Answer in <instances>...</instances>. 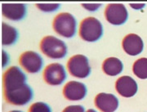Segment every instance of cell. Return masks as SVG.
<instances>
[{"label":"cell","mask_w":147,"mask_h":112,"mask_svg":"<svg viewBox=\"0 0 147 112\" xmlns=\"http://www.w3.org/2000/svg\"><path fill=\"white\" fill-rule=\"evenodd\" d=\"M66 77L65 69L60 63L49 64L43 70V80L51 86L61 85L66 80Z\"/></svg>","instance_id":"obj_6"},{"label":"cell","mask_w":147,"mask_h":112,"mask_svg":"<svg viewBox=\"0 0 147 112\" xmlns=\"http://www.w3.org/2000/svg\"><path fill=\"white\" fill-rule=\"evenodd\" d=\"M37 7L44 12H52L57 10L60 7V3H37Z\"/></svg>","instance_id":"obj_18"},{"label":"cell","mask_w":147,"mask_h":112,"mask_svg":"<svg viewBox=\"0 0 147 112\" xmlns=\"http://www.w3.org/2000/svg\"><path fill=\"white\" fill-rule=\"evenodd\" d=\"M96 107L101 112H115L119 107V100L114 94L100 92L94 100Z\"/></svg>","instance_id":"obj_10"},{"label":"cell","mask_w":147,"mask_h":112,"mask_svg":"<svg viewBox=\"0 0 147 112\" xmlns=\"http://www.w3.org/2000/svg\"><path fill=\"white\" fill-rule=\"evenodd\" d=\"M2 13L11 21H21L26 15V5L24 3H3Z\"/></svg>","instance_id":"obj_13"},{"label":"cell","mask_w":147,"mask_h":112,"mask_svg":"<svg viewBox=\"0 0 147 112\" xmlns=\"http://www.w3.org/2000/svg\"><path fill=\"white\" fill-rule=\"evenodd\" d=\"M130 6L135 9H140V8H142L145 6V4H131V3H130Z\"/></svg>","instance_id":"obj_22"},{"label":"cell","mask_w":147,"mask_h":112,"mask_svg":"<svg viewBox=\"0 0 147 112\" xmlns=\"http://www.w3.org/2000/svg\"><path fill=\"white\" fill-rule=\"evenodd\" d=\"M123 69V65L117 57L106 58L102 63V70L105 75L116 76L119 75Z\"/></svg>","instance_id":"obj_14"},{"label":"cell","mask_w":147,"mask_h":112,"mask_svg":"<svg viewBox=\"0 0 147 112\" xmlns=\"http://www.w3.org/2000/svg\"><path fill=\"white\" fill-rule=\"evenodd\" d=\"M29 112H52V110L44 102H35L30 106Z\"/></svg>","instance_id":"obj_17"},{"label":"cell","mask_w":147,"mask_h":112,"mask_svg":"<svg viewBox=\"0 0 147 112\" xmlns=\"http://www.w3.org/2000/svg\"><path fill=\"white\" fill-rule=\"evenodd\" d=\"M87 87L78 81H69L64 86L63 95L69 101H80L87 95Z\"/></svg>","instance_id":"obj_9"},{"label":"cell","mask_w":147,"mask_h":112,"mask_svg":"<svg viewBox=\"0 0 147 112\" xmlns=\"http://www.w3.org/2000/svg\"><path fill=\"white\" fill-rule=\"evenodd\" d=\"M40 50L42 53L51 59L64 58L68 52L65 42L54 36H45L40 42Z\"/></svg>","instance_id":"obj_2"},{"label":"cell","mask_w":147,"mask_h":112,"mask_svg":"<svg viewBox=\"0 0 147 112\" xmlns=\"http://www.w3.org/2000/svg\"><path fill=\"white\" fill-rule=\"evenodd\" d=\"M77 22L72 14L61 12L55 16L53 22L54 31L64 38H72L76 33Z\"/></svg>","instance_id":"obj_4"},{"label":"cell","mask_w":147,"mask_h":112,"mask_svg":"<svg viewBox=\"0 0 147 112\" xmlns=\"http://www.w3.org/2000/svg\"><path fill=\"white\" fill-rule=\"evenodd\" d=\"M128 13L125 6L122 3H110L105 9V18L114 26L123 25L127 20Z\"/></svg>","instance_id":"obj_7"},{"label":"cell","mask_w":147,"mask_h":112,"mask_svg":"<svg viewBox=\"0 0 147 112\" xmlns=\"http://www.w3.org/2000/svg\"><path fill=\"white\" fill-rule=\"evenodd\" d=\"M87 112H97V111H96L93 110V109H89V110H88V111H87Z\"/></svg>","instance_id":"obj_23"},{"label":"cell","mask_w":147,"mask_h":112,"mask_svg":"<svg viewBox=\"0 0 147 112\" xmlns=\"http://www.w3.org/2000/svg\"><path fill=\"white\" fill-rule=\"evenodd\" d=\"M132 71L137 78L147 79V58L142 57L137 60L132 65Z\"/></svg>","instance_id":"obj_16"},{"label":"cell","mask_w":147,"mask_h":112,"mask_svg":"<svg viewBox=\"0 0 147 112\" xmlns=\"http://www.w3.org/2000/svg\"><path fill=\"white\" fill-rule=\"evenodd\" d=\"M18 38V32L16 28L11 26L5 22L2 24V44L10 46L16 43Z\"/></svg>","instance_id":"obj_15"},{"label":"cell","mask_w":147,"mask_h":112,"mask_svg":"<svg viewBox=\"0 0 147 112\" xmlns=\"http://www.w3.org/2000/svg\"><path fill=\"white\" fill-rule=\"evenodd\" d=\"M19 63L28 73L36 74L42 69L43 61L38 53L33 51H27L20 56Z\"/></svg>","instance_id":"obj_8"},{"label":"cell","mask_w":147,"mask_h":112,"mask_svg":"<svg viewBox=\"0 0 147 112\" xmlns=\"http://www.w3.org/2000/svg\"><path fill=\"white\" fill-rule=\"evenodd\" d=\"M62 112H85L84 107L80 105H72L65 107Z\"/></svg>","instance_id":"obj_19"},{"label":"cell","mask_w":147,"mask_h":112,"mask_svg":"<svg viewBox=\"0 0 147 112\" xmlns=\"http://www.w3.org/2000/svg\"><path fill=\"white\" fill-rule=\"evenodd\" d=\"M122 46L127 54L137 56L142 53L144 48V43L142 38L135 34H129L123 38Z\"/></svg>","instance_id":"obj_12"},{"label":"cell","mask_w":147,"mask_h":112,"mask_svg":"<svg viewBox=\"0 0 147 112\" xmlns=\"http://www.w3.org/2000/svg\"><path fill=\"white\" fill-rule=\"evenodd\" d=\"M115 89L120 96L131 97L137 92V82L130 76H122L116 80Z\"/></svg>","instance_id":"obj_11"},{"label":"cell","mask_w":147,"mask_h":112,"mask_svg":"<svg viewBox=\"0 0 147 112\" xmlns=\"http://www.w3.org/2000/svg\"><path fill=\"white\" fill-rule=\"evenodd\" d=\"M10 112H22V111H11Z\"/></svg>","instance_id":"obj_24"},{"label":"cell","mask_w":147,"mask_h":112,"mask_svg":"<svg viewBox=\"0 0 147 112\" xmlns=\"http://www.w3.org/2000/svg\"><path fill=\"white\" fill-rule=\"evenodd\" d=\"M6 101L14 106H25L33 98V90L24 81H18L3 85Z\"/></svg>","instance_id":"obj_1"},{"label":"cell","mask_w":147,"mask_h":112,"mask_svg":"<svg viewBox=\"0 0 147 112\" xmlns=\"http://www.w3.org/2000/svg\"><path fill=\"white\" fill-rule=\"evenodd\" d=\"M3 66L4 67L9 61V57H8V55L7 54L5 51H3Z\"/></svg>","instance_id":"obj_21"},{"label":"cell","mask_w":147,"mask_h":112,"mask_svg":"<svg viewBox=\"0 0 147 112\" xmlns=\"http://www.w3.org/2000/svg\"><path fill=\"white\" fill-rule=\"evenodd\" d=\"M82 6L88 11H95L101 6V3H83Z\"/></svg>","instance_id":"obj_20"},{"label":"cell","mask_w":147,"mask_h":112,"mask_svg":"<svg viewBox=\"0 0 147 112\" xmlns=\"http://www.w3.org/2000/svg\"><path fill=\"white\" fill-rule=\"evenodd\" d=\"M67 69L70 75L78 79H85L91 74L88 59L81 54L74 55L69 59Z\"/></svg>","instance_id":"obj_5"},{"label":"cell","mask_w":147,"mask_h":112,"mask_svg":"<svg viewBox=\"0 0 147 112\" xmlns=\"http://www.w3.org/2000/svg\"><path fill=\"white\" fill-rule=\"evenodd\" d=\"M79 36L87 42H96L103 34V26L96 17L89 16L84 19L79 25Z\"/></svg>","instance_id":"obj_3"}]
</instances>
